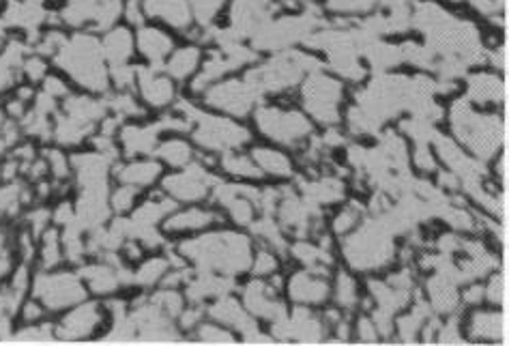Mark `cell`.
I'll return each instance as SVG.
<instances>
[{
	"mask_svg": "<svg viewBox=\"0 0 509 346\" xmlns=\"http://www.w3.org/2000/svg\"><path fill=\"white\" fill-rule=\"evenodd\" d=\"M372 3L374 0H329V7L340 11H359V9H367Z\"/></svg>",
	"mask_w": 509,
	"mask_h": 346,
	"instance_id": "obj_39",
	"label": "cell"
},
{
	"mask_svg": "<svg viewBox=\"0 0 509 346\" xmlns=\"http://www.w3.org/2000/svg\"><path fill=\"white\" fill-rule=\"evenodd\" d=\"M160 164L155 162H138V164H129L118 168L116 177L118 181H122L125 185H133V187H142V185H151L157 177H160Z\"/></svg>",
	"mask_w": 509,
	"mask_h": 346,
	"instance_id": "obj_17",
	"label": "cell"
},
{
	"mask_svg": "<svg viewBox=\"0 0 509 346\" xmlns=\"http://www.w3.org/2000/svg\"><path fill=\"white\" fill-rule=\"evenodd\" d=\"M155 305L160 307V312H166L170 316H179L183 310V299L177 295V292H162L160 297L155 299Z\"/></svg>",
	"mask_w": 509,
	"mask_h": 346,
	"instance_id": "obj_34",
	"label": "cell"
},
{
	"mask_svg": "<svg viewBox=\"0 0 509 346\" xmlns=\"http://www.w3.org/2000/svg\"><path fill=\"white\" fill-rule=\"evenodd\" d=\"M170 209H174V202H168V200H162V202H149V204H144V206H140V211L136 213V221H138V226L140 228H149V226H153L155 224V219H160V217H164Z\"/></svg>",
	"mask_w": 509,
	"mask_h": 346,
	"instance_id": "obj_29",
	"label": "cell"
},
{
	"mask_svg": "<svg viewBox=\"0 0 509 346\" xmlns=\"http://www.w3.org/2000/svg\"><path fill=\"white\" fill-rule=\"evenodd\" d=\"M325 140H327V142H331V144H340V142H342V140H340V136H338L336 131H331V133L325 138Z\"/></svg>",
	"mask_w": 509,
	"mask_h": 346,
	"instance_id": "obj_53",
	"label": "cell"
},
{
	"mask_svg": "<svg viewBox=\"0 0 509 346\" xmlns=\"http://www.w3.org/2000/svg\"><path fill=\"white\" fill-rule=\"evenodd\" d=\"M41 314H43V312H41V307H39L37 303H32V301H30V303L24 305V318H26L28 323H30V321H37Z\"/></svg>",
	"mask_w": 509,
	"mask_h": 346,
	"instance_id": "obj_49",
	"label": "cell"
},
{
	"mask_svg": "<svg viewBox=\"0 0 509 346\" xmlns=\"http://www.w3.org/2000/svg\"><path fill=\"white\" fill-rule=\"evenodd\" d=\"M210 316H215L224 325H235L237 329H252V321L235 299H221L219 303H215L210 307Z\"/></svg>",
	"mask_w": 509,
	"mask_h": 346,
	"instance_id": "obj_23",
	"label": "cell"
},
{
	"mask_svg": "<svg viewBox=\"0 0 509 346\" xmlns=\"http://www.w3.org/2000/svg\"><path fill=\"white\" fill-rule=\"evenodd\" d=\"M221 166L230 172V175H241V177H260V168H256L248 158H239V155H228L224 158Z\"/></svg>",
	"mask_w": 509,
	"mask_h": 346,
	"instance_id": "obj_32",
	"label": "cell"
},
{
	"mask_svg": "<svg viewBox=\"0 0 509 346\" xmlns=\"http://www.w3.org/2000/svg\"><path fill=\"white\" fill-rule=\"evenodd\" d=\"M210 179L202 166H191L181 175H172L164 181V187L177 200H200L208 192Z\"/></svg>",
	"mask_w": 509,
	"mask_h": 346,
	"instance_id": "obj_10",
	"label": "cell"
},
{
	"mask_svg": "<svg viewBox=\"0 0 509 346\" xmlns=\"http://www.w3.org/2000/svg\"><path fill=\"white\" fill-rule=\"evenodd\" d=\"M101 323V314H99V307L89 303V305H82L78 310H74L72 314H69L61 329H58V338L61 340H80V338H86L91 336V332L95 327Z\"/></svg>",
	"mask_w": 509,
	"mask_h": 346,
	"instance_id": "obj_11",
	"label": "cell"
},
{
	"mask_svg": "<svg viewBox=\"0 0 509 346\" xmlns=\"http://www.w3.org/2000/svg\"><path fill=\"white\" fill-rule=\"evenodd\" d=\"M481 297H484V288H479V286H473L468 292H464V299L468 303H477V301H481Z\"/></svg>",
	"mask_w": 509,
	"mask_h": 346,
	"instance_id": "obj_51",
	"label": "cell"
},
{
	"mask_svg": "<svg viewBox=\"0 0 509 346\" xmlns=\"http://www.w3.org/2000/svg\"><path fill=\"white\" fill-rule=\"evenodd\" d=\"M61 261V246H58V235L54 230H47L43 239V265L54 267Z\"/></svg>",
	"mask_w": 509,
	"mask_h": 346,
	"instance_id": "obj_33",
	"label": "cell"
},
{
	"mask_svg": "<svg viewBox=\"0 0 509 346\" xmlns=\"http://www.w3.org/2000/svg\"><path fill=\"white\" fill-rule=\"evenodd\" d=\"M254 158L258 162V168L271 172V175H279V177L290 175V164H288V160L284 158V155H279L275 151H269V149H256Z\"/></svg>",
	"mask_w": 509,
	"mask_h": 346,
	"instance_id": "obj_26",
	"label": "cell"
},
{
	"mask_svg": "<svg viewBox=\"0 0 509 346\" xmlns=\"http://www.w3.org/2000/svg\"><path fill=\"white\" fill-rule=\"evenodd\" d=\"M99 56H101V45L93 37H76L72 43H67L61 50L58 63L78 82L99 91L105 89V76Z\"/></svg>",
	"mask_w": 509,
	"mask_h": 346,
	"instance_id": "obj_2",
	"label": "cell"
},
{
	"mask_svg": "<svg viewBox=\"0 0 509 346\" xmlns=\"http://www.w3.org/2000/svg\"><path fill=\"white\" fill-rule=\"evenodd\" d=\"M327 290L329 286L323 282V280H316V278H310V275L301 273L296 275L290 284V292L294 299L299 301H310V303H318L327 297Z\"/></svg>",
	"mask_w": 509,
	"mask_h": 346,
	"instance_id": "obj_20",
	"label": "cell"
},
{
	"mask_svg": "<svg viewBox=\"0 0 509 346\" xmlns=\"http://www.w3.org/2000/svg\"><path fill=\"white\" fill-rule=\"evenodd\" d=\"M248 140H250L248 129L239 127L232 120L198 114V131H196L198 144L210 151H228V149L241 147Z\"/></svg>",
	"mask_w": 509,
	"mask_h": 346,
	"instance_id": "obj_5",
	"label": "cell"
},
{
	"mask_svg": "<svg viewBox=\"0 0 509 346\" xmlns=\"http://www.w3.org/2000/svg\"><path fill=\"white\" fill-rule=\"evenodd\" d=\"M269 271H275V258L267 252H260L258 261H256V273L262 275V273H269Z\"/></svg>",
	"mask_w": 509,
	"mask_h": 346,
	"instance_id": "obj_41",
	"label": "cell"
},
{
	"mask_svg": "<svg viewBox=\"0 0 509 346\" xmlns=\"http://www.w3.org/2000/svg\"><path fill=\"white\" fill-rule=\"evenodd\" d=\"M355 221H357V211H355V209H348V211H344V213L336 219V230H338V233L348 230Z\"/></svg>",
	"mask_w": 509,
	"mask_h": 346,
	"instance_id": "obj_43",
	"label": "cell"
},
{
	"mask_svg": "<svg viewBox=\"0 0 509 346\" xmlns=\"http://www.w3.org/2000/svg\"><path fill=\"white\" fill-rule=\"evenodd\" d=\"M503 318L499 314H477L473 318V336L475 338H501Z\"/></svg>",
	"mask_w": 509,
	"mask_h": 346,
	"instance_id": "obj_28",
	"label": "cell"
},
{
	"mask_svg": "<svg viewBox=\"0 0 509 346\" xmlns=\"http://www.w3.org/2000/svg\"><path fill=\"white\" fill-rule=\"evenodd\" d=\"M198 58H200V54H198L196 47L179 50L177 54L170 58V63H168V74L174 76V78H179V80H183V78H187L196 69Z\"/></svg>",
	"mask_w": 509,
	"mask_h": 346,
	"instance_id": "obj_25",
	"label": "cell"
},
{
	"mask_svg": "<svg viewBox=\"0 0 509 346\" xmlns=\"http://www.w3.org/2000/svg\"><path fill=\"white\" fill-rule=\"evenodd\" d=\"M488 292H490V299L492 301H503V297H505V278L501 275V278H495L492 280V284H490V288H488Z\"/></svg>",
	"mask_w": 509,
	"mask_h": 346,
	"instance_id": "obj_44",
	"label": "cell"
},
{
	"mask_svg": "<svg viewBox=\"0 0 509 346\" xmlns=\"http://www.w3.org/2000/svg\"><path fill=\"white\" fill-rule=\"evenodd\" d=\"M34 295H37L47 307L61 310V307L82 301L86 290L76 275L56 273V275H41V278L34 282Z\"/></svg>",
	"mask_w": 509,
	"mask_h": 346,
	"instance_id": "obj_4",
	"label": "cell"
},
{
	"mask_svg": "<svg viewBox=\"0 0 509 346\" xmlns=\"http://www.w3.org/2000/svg\"><path fill=\"white\" fill-rule=\"evenodd\" d=\"M451 118H453V127L462 136V140H466L473 149L479 153V158H488L490 153L497 149V144L501 142L499 138V129L501 123L497 118H479L475 116L466 101H458L451 110Z\"/></svg>",
	"mask_w": 509,
	"mask_h": 346,
	"instance_id": "obj_3",
	"label": "cell"
},
{
	"mask_svg": "<svg viewBox=\"0 0 509 346\" xmlns=\"http://www.w3.org/2000/svg\"><path fill=\"white\" fill-rule=\"evenodd\" d=\"M162 160H166L170 166H187L191 162V149L183 140H168L157 151Z\"/></svg>",
	"mask_w": 509,
	"mask_h": 346,
	"instance_id": "obj_27",
	"label": "cell"
},
{
	"mask_svg": "<svg viewBox=\"0 0 509 346\" xmlns=\"http://www.w3.org/2000/svg\"><path fill=\"white\" fill-rule=\"evenodd\" d=\"M359 334H361L363 340H374V338H376V329L372 327L370 321H361V323H359Z\"/></svg>",
	"mask_w": 509,
	"mask_h": 346,
	"instance_id": "obj_50",
	"label": "cell"
},
{
	"mask_svg": "<svg viewBox=\"0 0 509 346\" xmlns=\"http://www.w3.org/2000/svg\"><path fill=\"white\" fill-rule=\"evenodd\" d=\"M505 95V86L499 78L479 74L475 78H470V99L475 101H501Z\"/></svg>",
	"mask_w": 509,
	"mask_h": 346,
	"instance_id": "obj_22",
	"label": "cell"
},
{
	"mask_svg": "<svg viewBox=\"0 0 509 346\" xmlns=\"http://www.w3.org/2000/svg\"><path fill=\"white\" fill-rule=\"evenodd\" d=\"M183 252L208 269H219L226 273L243 271L250 265V244L245 237L232 233L208 235L183 246Z\"/></svg>",
	"mask_w": 509,
	"mask_h": 346,
	"instance_id": "obj_1",
	"label": "cell"
},
{
	"mask_svg": "<svg viewBox=\"0 0 509 346\" xmlns=\"http://www.w3.org/2000/svg\"><path fill=\"white\" fill-rule=\"evenodd\" d=\"M114 108H116L118 112H125V114H142V112H140V108L133 103V99L127 97V95H120V97L114 101Z\"/></svg>",
	"mask_w": 509,
	"mask_h": 346,
	"instance_id": "obj_42",
	"label": "cell"
},
{
	"mask_svg": "<svg viewBox=\"0 0 509 346\" xmlns=\"http://www.w3.org/2000/svg\"><path fill=\"white\" fill-rule=\"evenodd\" d=\"M164 127H172V129H187V123H160V125H151V127H127L122 131V142H125L127 153H144L151 151L155 136L160 129Z\"/></svg>",
	"mask_w": 509,
	"mask_h": 346,
	"instance_id": "obj_13",
	"label": "cell"
},
{
	"mask_svg": "<svg viewBox=\"0 0 509 346\" xmlns=\"http://www.w3.org/2000/svg\"><path fill=\"white\" fill-rule=\"evenodd\" d=\"M254 97H256V91L248 82L245 84L243 82H228V84L215 86L213 91H208L206 101L210 103V106L228 110L232 114H245L250 110Z\"/></svg>",
	"mask_w": 509,
	"mask_h": 346,
	"instance_id": "obj_9",
	"label": "cell"
},
{
	"mask_svg": "<svg viewBox=\"0 0 509 346\" xmlns=\"http://www.w3.org/2000/svg\"><path fill=\"white\" fill-rule=\"evenodd\" d=\"M45 93L54 99L56 95H67V86L58 78H47L45 80Z\"/></svg>",
	"mask_w": 509,
	"mask_h": 346,
	"instance_id": "obj_45",
	"label": "cell"
},
{
	"mask_svg": "<svg viewBox=\"0 0 509 346\" xmlns=\"http://www.w3.org/2000/svg\"><path fill=\"white\" fill-rule=\"evenodd\" d=\"M82 275H84V280L91 284V288L95 292H110V290H114L118 286V278H116V273L110 267H101V265L84 267Z\"/></svg>",
	"mask_w": 509,
	"mask_h": 346,
	"instance_id": "obj_24",
	"label": "cell"
},
{
	"mask_svg": "<svg viewBox=\"0 0 509 346\" xmlns=\"http://www.w3.org/2000/svg\"><path fill=\"white\" fill-rule=\"evenodd\" d=\"M50 162H52V166H54V170H56V175L58 177H65L67 175V162H65V158L61 153H50Z\"/></svg>",
	"mask_w": 509,
	"mask_h": 346,
	"instance_id": "obj_47",
	"label": "cell"
},
{
	"mask_svg": "<svg viewBox=\"0 0 509 346\" xmlns=\"http://www.w3.org/2000/svg\"><path fill=\"white\" fill-rule=\"evenodd\" d=\"M338 299H340V303H344L346 307H350L355 301H357V297H355V284H353V280L348 278V275H342L340 278V284H338Z\"/></svg>",
	"mask_w": 509,
	"mask_h": 346,
	"instance_id": "obj_38",
	"label": "cell"
},
{
	"mask_svg": "<svg viewBox=\"0 0 509 346\" xmlns=\"http://www.w3.org/2000/svg\"><path fill=\"white\" fill-rule=\"evenodd\" d=\"M136 192H138V189H136L133 185H125V187H120L118 192L112 196V206H114L116 211H127L129 206L133 204Z\"/></svg>",
	"mask_w": 509,
	"mask_h": 346,
	"instance_id": "obj_36",
	"label": "cell"
},
{
	"mask_svg": "<svg viewBox=\"0 0 509 346\" xmlns=\"http://www.w3.org/2000/svg\"><path fill=\"white\" fill-rule=\"evenodd\" d=\"M224 5V0H191V7H194V15L202 24L210 22V17H213L219 7Z\"/></svg>",
	"mask_w": 509,
	"mask_h": 346,
	"instance_id": "obj_35",
	"label": "cell"
},
{
	"mask_svg": "<svg viewBox=\"0 0 509 346\" xmlns=\"http://www.w3.org/2000/svg\"><path fill=\"white\" fill-rule=\"evenodd\" d=\"M26 74H28V78L30 80H39V78H43V69H45V65L39 61V58H30V61H26Z\"/></svg>",
	"mask_w": 509,
	"mask_h": 346,
	"instance_id": "obj_46",
	"label": "cell"
},
{
	"mask_svg": "<svg viewBox=\"0 0 509 346\" xmlns=\"http://www.w3.org/2000/svg\"><path fill=\"white\" fill-rule=\"evenodd\" d=\"M340 95H342L340 84L321 74L312 76L305 84V106L316 118H321L323 123H333V120L338 118L336 103Z\"/></svg>",
	"mask_w": 509,
	"mask_h": 346,
	"instance_id": "obj_7",
	"label": "cell"
},
{
	"mask_svg": "<svg viewBox=\"0 0 509 346\" xmlns=\"http://www.w3.org/2000/svg\"><path fill=\"white\" fill-rule=\"evenodd\" d=\"M200 316H202L200 310H191V312H185V314H183V325H185V327H187V325H194Z\"/></svg>",
	"mask_w": 509,
	"mask_h": 346,
	"instance_id": "obj_52",
	"label": "cell"
},
{
	"mask_svg": "<svg viewBox=\"0 0 509 346\" xmlns=\"http://www.w3.org/2000/svg\"><path fill=\"white\" fill-rule=\"evenodd\" d=\"M200 340H210V342H232V336L226 334L213 325H204L200 332Z\"/></svg>",
	"mask_w": 509,
	"mask_h": 346,
	"instance_id": "obj_40",
	"label": "cell"
},
{
	"mask_svg": "<svg viewBox=\"0 0 509 346\" xmlns=\"http://www.w3.org/2000/svg\"><path fill=\"white\" fill-rule=\"evenodd\" d=\"M166 269H168L166 261H162V258H153V261H149V263H144L142 267H140V271L136 273L133 280L138 284H144V286L155 284L166 273Z\"/></svg>",
	"mask_w": 509,
	"mask_h": 346,
	"instance_id": "obj_30",
	"label": "cell"
},
{
	"mask_svg": "<svg viewBox=\"0 0 509 346\" xmlns=\"http://www.w3.org/2000/svg\"><path fill=\"white\" fill-rule=\"evenodd\" d=\"M346 254L348 261L353 263L355 267H376L389 261L391 256V248L387 241L378 239V235L372 233H363L355 239H350V244L346 246Z\"/></svg>",
	"mask_w": 509,
	"mask_h": 346,
	"instance_id": "obj_8",
	"label": "cell"
},
{
	"mask_svg": "<svg viewBox=\"0 0 509 346\" xmlns=\"http://www.w3.org/2000/svg\"><path fill=\"white\" fill-rule=\"evenodd\" d=\"M245 303H248L252 312L265 318H277L284 314V307L273 301L271 290L265 284H250L248 290H245Z\"/></svg>",
	"mask_w": 509,
	"mask_h": 346,
	"instance_id": "obj_14",
	"label": "cell"
},
{
	"mask_svg": "<svg viewBox=\"0 0 509 346\" xmlns=\"http://www.w3.org/2000/svg\"><path fill=\"white\" fill-rule=\"evenodd\" d=\"M138 47L142 50V54L151 58L153 63H160L168 52L172 50V41L166 37L164 32L155 28H144L138 34Z\"/></svg>",
	"mask_w": 509,
	"mask_h": 346,
	"instance_id": "obj_19",
	"label": "cell"
},
{
	"mask_svg": "<svg viewBox=\"0 0 509 346\" xmlns=\"http://www.w3.org/2000/svg\"><path fill=\"white\" fill-rule=\"evenodd\" d=\"M267 0H237L232 9V22L239 32L250 30L258 24V17L267 15Z\"/></svg>",
	"mask_w": 509,
	"mask_h": 346,
	"instance_id": "obj_16",
	"label": "cell"
},
{
	"mask_svg": "<svg viewBox=\"0 0 509 346\" xmlns=\"http://www.w3.org/2000/svg\"><path fill=\"white\" fill-rule=\"evenodd\" d=\"M131 45H133V41H131V34L125 30V28H118V30H114V32H110L108 37L103 39V45H101V54L105 56V58H110L116 67L118 65H122L127 58H129V54H131Z\"/></svg>",
	"mask_w": 509,
	"mask_h": 346,
	"instance_id": "obj_18",
	"label": "cell"
},
{
	"mask_svg": "<svg viewBox=\"0 0 509 346\" xmlns=\"http://www.w3.org/2000/svg\"><path fill=\"white\" fill-rule=\"evenodd\" d=\"M430 292H432V301L434 305L441 310V312H449L455 303V295L451 286H447L445 280H434L432 286H430Z\"/></svg>",
	"mask_w": 509,
	"mask_h": 346,
	"instance_id": "obj_31",
	"label": "cell"
},
{
	"mask_svg": "<svg viewBox=\"0 0 509 346\" xmlns=\"http://www.w3.org/2000/svg\"><path fill=\"white\" fill-rule=\"evenodd\" d=\"M215 219H217V215L210 213V211L189 209V211L172 215L166 221V230H174V233H179V230H196V228L208 226V224H213Z\"/></svg>",
	"mask_w": 509,
	"mask_h": 346,
	"instance_id": "obj_21",
	"label": "cell"
},
{
	"mask_svg": "<svg viewBox=\"0 0 509 346\" xmlns=\"http://www.w3.org/2000/svg\"><path fill=\"white\" fill-rule=\"evenodd\" d=\"M256 120L262 131L279 142H294L310 133V123L296 112H279L271 108H262L258 110Z\"/></svg>",
	"mask_w": 509,
	"mask_h": 346,
	"instance_id": "obj_6",
	"label": "cell"
},
{
	"mask_svg": "<svg viewBox=\"0 0 509 346\" xmlns=\"http://www.w3.org/2000/svg\"><path fill=\"white\" fill-rule=\"evenodd\" d=\"M140 91L151 106H166L172 101V84L166 78L155 76L153 72H140Z\"/></svg>",
	"mask_w": 509,
	"mask_h": 346,
	"instance_id": "obj_15",
	"label": "cell"
},
{
	"mask_svg": "<svg viewBox=\"0 0 509 346\" xmlns=\"http://www.w3.org/2000/svg\"><path fill=\"white\" fill-rule=\"evenodd\" d=\"M294 252H296V256H299L303 263H310V265H316V263H329V256H325V252L316 250V248H312V246H307V244L296 246Z\"/></svg>",
	"mask_w": 509,
	"mask_h": 346,
	"instance_id": "obj_37",
	"label": "cell"
},
{
	"mask_svg": "<svg viewBox=\"0 0 509 346\" xmlns=\"http://www.w3.org/2000/svg\"><path fill=\"white\" fill-rule=\"evenodd\" d=\"M144 11L147 15L162 17L177 28H185L191 22L189 5L185 0H144Z\"/></svg>",
	"mask_w": 509,
	"mask_h": 346,
	"instance_id": "obj_12",
	"label": "cell"
},
{
	"mask_svg": "<svg viewBox=\"0 0 509 346\" xmlns=\"http://www.w3.org/2000/svg\"><path fill=\"white\" fill-rule=\"evenodd\" d=\"M415 162H417V166H421V168H426V170H430V168H434V162H432V158L428 155V151L424 149V147H419L417 149V155H415Z\"/></svg>",
	"mask_w": 509,
	"mask_h": 346,
	"instance_id": "obj_48",
	"label": "cell"
}]
</instances>
